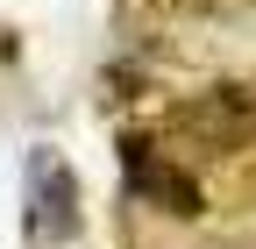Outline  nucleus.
Masks as SVG:
<instances>
[{"label": "nucleus", "instance_id": "obj_1", "mask_svg": "<svg viewBox=\"0 0 256 249\" xmlns=\"http://www.w3.org/2000/svg\"><path fill=\"white\" fill-rule=\"evenodd\" d=\"M28 235L36 242H64L78 228V178L64 164V150H36L28 157Z\"/></svg>", "mask_w": 256, "mask_h": 249}, {"label": "nucleus", "instance_id": "obj_2", "mask_svg": "<svg viewBox=\"0 0 256 249\" xmlns=\"http://www.w3.org/2000/svg\"><path fill=\"white\" fill-rule=\"evenodd\" d=\"M249 128H256V92L249 86H214V92L178 107V136L206 142V150H242Z\"/></svg>", "mask_w": 256, "mask_h": 249}, {"label": "nucleus", "instance_id": "obj_3", "mask_svg": "<svg viewBox=\"0 0 256 249\" xmlns=\"http://www.w3.org/2000/svg\"><path fill=\"white\" fill-rule=\"evenodd\" d=\"M121 171H128V192H142L150 206H164L178 214V221H192V214H206V192H200V178H185L178 164H164L142 136H128L121 142Z\"/></svg>", "mask_w": 256, "mask_h": 249}]
</instances>
